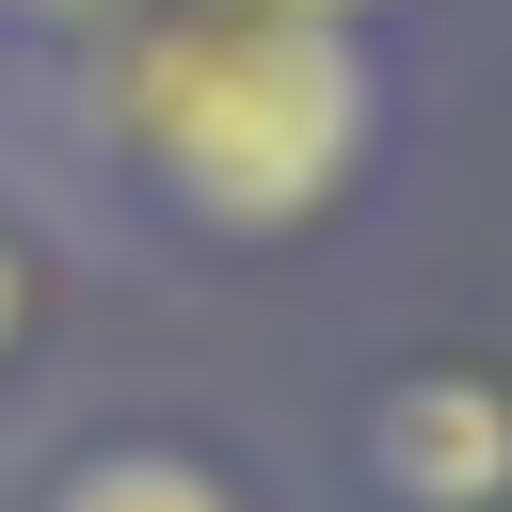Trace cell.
Segmentation results:
<instances>
[{
	"label": "cell",
	"mask_w": 512,
	"mask_h": 512,
	"mask_svg": "<svg viewBox=\"0 0 512 512\" xmlns=\"http://www.w3.org/2000/svg\"><path fill=\"white\" fill-rule=\"evenodd\" d=\"M352 496L368 512H512V384L496 368H384L352 400Z\"/></svg>",
	"instance_id": "2"
},
{
	"label": "cell",
	"mask_w": 512,
	"mask_h": 512,
	"mask_svg": "<svg viewBox=\"0 0 512 512\" xmlns=\"http://www.w3.org/2000/svg\"><path fill=\"white\" fill-rule=\"evenodd\" d=\"M272 16H336V32H352V16H368V0H272Z\"/></svg>",
	"instance_id": "6"
},
{
	"label": "cell",
	"mask_w": 512,
	"mask_h": 512,
	"mask_svg": "<svg viewBox=\"0 0 512 512\" xmlns=\"http://www.w3.org/2000/svg\"><path fill=\"white\" fill-rule=\"evenodd\" d=\"M32 304H48V288H32V240H16V208H0V368L32 352Z\"/></svg>",
	"instance_id": "4"
},
{
	"label": "cell",
	"mask_w": 512,
	"mask_h": 512,
	"mask_svg": "<svg viewBox=\"0 0 512 512\" xmlns=\"http://www.w3.org/2000/svg\"><path fill=\"white\" fill-rule=\"evenodd\" d=\"M128 0H0V32H32V48H80V32H112Z\"/></svg>",
	"instance_id": "5"
},
{
	"label": "cell",
	"mask_w": 512,
	"mask_h": 512,
	"mask_svg": "<svg viewBox=\"0 0 512 512\" xmlns=\"http://www.w3.org/2000/svg\"><path fill=\"white\" fill-rule=\"evenodd\" d=\"M80 144L96 176L208 256L304 240L352 208L368 144H384V64L336 16H272V0H128L112 32L64 48Z\"/></svg>",
	"instance_id": "1"
},
{
	"label": "cell",
	"mask_w": 512,
	"mask_h": 512,
	"mask_svg": "<svg viewBox=\"0 0 512 512\" xmlns=\"http://www.w3.org/2000/svg\"><path fill=\"white\" fill-rule=\"evenodd\" d=\"M16 512H256V496L192 432H80V448H48L16 480Z\"/></svg>",
	"instance_id": "3"
}]
</instances>
